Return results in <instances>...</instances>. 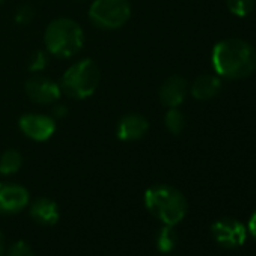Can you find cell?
Returning <instances> with one entry per match:
<instances>
[{"label":"cell","mask_w":256,"mask_h":256,"mask_svg":"<svg viewBox=\"0 0 256 256\" xmlns=\"http://www.w3.org/2000/svg\"><path fill=\"white\" fill-rule=\"evenodd\" d=\"M5 254V238H4V234L0 232V256Z\"/></svg>","instance_id":"cell-23"},{"label":"cell","mask_w":256,"mask_h":256,"mask_svg":"<svg viewBox=\"0 0 256 256\" xmlns=\"http://www.w3.org/2000/svg\"><path fill=\"white\" fill-rule=\"evenodd\" d=\"M254 4H256V0H226L228 10L235 17H241V18L252 14Z\"/></svg>","instance_id":"cell-17"},{"label":"cell","mask_w":256,"mask_h":256,"mask_svg":"<svg viewBox=\"0 0 256 256\" xmlns=\"http://www.w3.org/2000/svg\"><path fill=\"white\" fill-rule=\"evenodd\" d=\"M212 66L222 78H247L256 71V50L240 38L223 40L212 50Z\"/></svg>","instance_id":"cell-1"},{"label":"cell","mask_w":256,"mask_h":256,"mask_svg":"<svg viewBox=\"0 0 256 256\" xmlns=\"http://www.w3.org/2000/svg\"><path fill=\"white\" fill-rule=\"evenodd\" d=\"M18 125L22 133L35 142H46L56 132V119L50 114H42V113L23 114L20 118Z\"/></svg>","instance_id":"cell-7"},{"label":"cell","mask_w":256,"mask_h":256,"mask_svg":"<svg viewBox=\"0 0 256 256\" xmlns=\"http://www.w3.org/2000/svg\"><path fill=\"white\" fill-rule=\"evenodd\" d=\"M187 94H188L187 80L182 78L181 76H172L166 78L164 83L162 84L158 96L164 107L174 108V107H180L186 101Z\"/></svg>","instance_id":"cell-11"},{"label":"cell","mask_w":256,"mask_h":256,"mask_svg":"<svg viewBox=\"0 0 256 256\" xmlns=\"http://www.w3.org/2000/svg\"><path fill=\"white\" fill-rule=\"evenodd\" d=\"M47 64H48V59H47V53L46 52H35L30 59H29V71L32 72H41L47 68Z\"/></svg>","instance_id":"cell-18"},{"label":"cell","mask_w":256,"mask_h":256,"mask_svg":"<svg viewBox=\"0 0 256 256\" xmlns=\"http://www.w3.org/2000/svg\"><path fill=\"white\" fill-rule=\"evenodd\" d=\"M46 47L50 54L60 59L76 56L84 44L80 24L71 18H58L48 24L44 35Z\"/></svg>","instance_id":"cell-3"},{"label":"cell","mask_w":256,"mask_h":256,"mask_svg":"<svg viewBox=\"0 0 256 256\" xmlns=\"http://www.w3.org/2000/svg\"><path fill=\"white\" fill-rule=\"evenodd\" d=\"M30 217L42 226H53L59 222L60 217L59 206L53 199L40 198L30 205Z\"/></svg>","instance_id":"cell-12"},{"label":"cell","mask_w":256,"mask_h":256,"mask_svg":"<svg viewBox=\"0 0 256 256\" xmlns=\"http://www.w3.org/2000/svg\"><path fill=\"white\" fill-rule=\"evenodd\" d=\"M8 256H35V252L26 241H17L10 247Z\"/></svg>","instance_id":"cell-19"},{"label":"cell","mask_w":256,"mask_h":256,"mask_svg":"<svg viewBox=\"0 0 256 256\" xmlns=\"http://www.w3.org/2000/svg\"><path fill=\"white\" fill-rule=\"evenodd\" d=\"M66 113H68V110H66V107H65V106H58V107H54V110H53L52 116H53L54 119H60V118H65V116H66Z\"/></svg>","instance_id":"cell-21"},{"label":"cell","mask_w":256,"mask_h":256,"mask_svg":"<svg viewBox=\"0 0 256 256\" xmlns=\"http://www.w3.org/2000/svg\"><path fill=\"white\" fill-rule=\"evenodd\" d=\"M150 130V122L145 116L139 113L125 114L116 126V134L119 140L124 142H134L142 139Z\"/></svg>","instance_id":"cell-10"},{"label":"cell","mask_w":256,"mask_h":256,"mask_svg":"<svg viewBox=\"0 0 256 256\" xmlns=\"http://www.w3.org/2000/svg\"><path fill=\"white\" fill-rule=\"evenodd\" d=\"M211 232L218 246L224 248H238L247 240V228L236 218H220L211 226Z\"/></svg>","instance_id":"cell-6"},{"label":"cell","mask_w":256,"mask_h":256,"mask_svg":"<svg viewBox=\"0 0 256 256\" xmlns=\"http://www.w3.org/2000/svg\"><path fill=\"white\" fill-rule=\"evenodd\" d=\"M29 192L14 182L0 184V214H17L29 205Z\"/></svg>","instance_id":"cell-9"},{"label":"cell","mask_w":256,"mask_h":256,"mask_svg":"<svg viewBox=\"0 0 256 256\" xmlns=\"http://www.w3.org/2000/svg\"><path fill=\"white\" fill-rule=\"evenodd\" d=\"M145 205L156 218L169 226H176L182 222L188 210L186 196L168 184H157L148 188L145 193Z\"/></svg>","instance_id":"cell-2"},{"label":"cell","mask_w":256,"mask_h":256,"mask_svg":"<svg viewBox=\"0 0 256 256\" xmlns=\"http://www.w3.org/2000/svg\"><path fill=\"white\" fill-rule=\"evenodd\" d=\"M248 232H250L252 238L256 241V212L250 217V222H248Z\"/></svg>","instance_id":"cell-22"},{"label":"cell","mask_w":256,"mask_h":256,"mask_svg":"<svg viewBox=\"0 0 256 256\" xmlns=\"http://www.w3.org/2000/svg\"><path fill=\"white\" fill-rule=\"evenodd\" d=\"M132 17L130 0H95L89 10L90 22L104 30H116Z\"/></svg>","instance_id":"cell-5"},{"label":"cell","mask_w":256,"mask_h":256,"mask_svg":"<svg viewBox=\"0 0 256 256\" xmlns=\"http://www.w3.org/2000/svg\"><path fill=\"white\" fill-rule=\"evenodd\" d=\"M222 90V80L214 74L199 76L190 86V92L198 101H210L216 98Z\"/></svg>","instance_id":"cell-13"},{"label":"cell","mask_w":256,"mask_h":256,"mask_svg":"<svg viewBox=\"0 0 256 256\" xmlns=\"http://www.w3.org/2000/svg\"><path fill=\"white\" fill-rule=\"evenodd\" d=\"M23 166V156L17 150H8L0 157V174L2 175H14Z\"/></svg>","instance_id":"cell-14"},{"label":"cell","mask_w":256,"mask_h":256,"mask_svg":"<svg viewBox=\"0 0 256 256\" xmlns=\"http://www.w3.org/2000/svg\"><path fill=\"white\" fill-rule=\"evenodd\" d=\"M164 125H166L168 132L170 134L180 136L184 132V128H186V116H184V113L178 107L169 108L166 116H164Z\"/></svg>","instance_id":"cell-16"},{"label":"cell","mask_w":256,"mask_h":256,"mask_svg":"<svg viewBox=\"0 0 256 256\" xmlns=\"http://www.w3.org/2000/svg\"><path fill=\"white\" fill-rule=\"evenodd\" d=\"M100 68L90 59H83L71 65L60 82V89L66 95L84 100L95 94L100 84Z\"/></svg>","instance_id":"cell-4"},{"label":"cell","mask_w":256,"mask_h":256,"mask_svg":"<svg viewBox=\"0 0 256 256\" xmlns=\"http://www.w3.org/2000/svg\"><path fill=\"white\" fill-rule=\"evenodd\" d=\"M2 2H4V0H0V4H2Z\"/></svg>","instance_id":"cell-24"},{"label":"cell","mask_w":256,"mask_h":256,"mask_svg":"<svg viewBox=\"0 0 256 256\" xmlns=\"http://www.w3.org/2000/svg\"><path fill=\"white\" fill-rule=\"evenodd\" d=\"M156 244L162 253H170L178 244V232H176L175 226L164 224L157 234Z\"/></svg>","instance_id":"cell-15"},{"label":"cell","mask_w":256,"mask_h":256,"mask_svg":"<svg viewBox=\"0 0 256 256\" xmlns=\"http://www.w3.org/2000/svg\"><path fill=\"white\" fill-rule=\"evenodd\" d=\"M26 94L29 100L34 101L35 104L50 106L59 101L62 95V89L60 84H58L54 80L36 74L26 82Z\"/></svg>","instance_id":"cell-8"},{"label":"cell","mask_w":256,"mask_h":256,"mask_svg":"<svg viewBox=\"0 0 256 256\" xmlns=\"http://www.w3.org/2000/svg\"><path fill=\"white\" fill-rule=\"evenodd\" d=\"M34 17H35L34 8L30 5H23V6L18 8V11L16 14V22L20 23V24H23V26H26V24L32 23Z\"/></svg>","instance_id":"cell-20"}]
</instances>
